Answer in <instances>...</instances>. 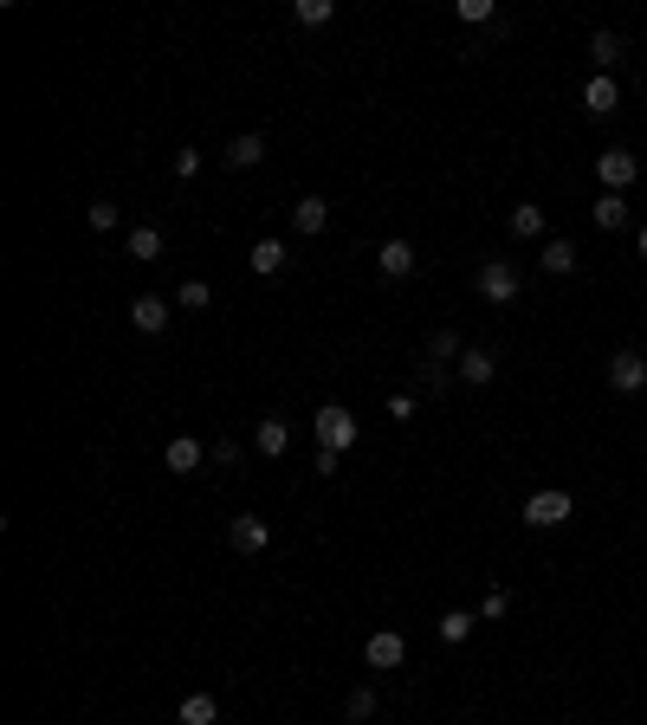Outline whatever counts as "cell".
<instances>
[{
    "mask_svg": "<svg viewBox=\"0 0 647 725\" xmlns=\"http://www.w3.org/2000/svg\"><path fill=\"white\" fill-rule=\"evenodd\" d=\"M169 318H175V311H169V298H136V305H130V324H136V331H143V337H156V331H169Z\"/></svg>",
    "mask_w": 647,
    "mask_h": 725,
    "instance_id": "cell-10",
    "label": "cell"
},
{
    "mask_svg": "<svg viewBox=\"0 0 647 725\" xmlns=\"http://www.w3.org/2000/svg\"><path fill=\"white\" fill-rule=\"evenodd\" d=\"M201 460H214V454L195 441V434H175V441L162 447V467H169V473H201Z\"/></svg>",
    "mask_w": 647,
    "mask_h": 725,
    "instance_id": "cell-8",
    "label": "cell"
},
{
    "mask_svg": "<svg viewBox=\"0 0 647 725\" xmlns=\"http://www.w3.org/2000/svg\"><path fill=\"white\" fill-rule=\"evenodd\" d=\"M208 454L220 460V467H233V460H240V441H214V447H208Z\"/></svg>",
    "mask_w": 647,
    "mask_h": 725,
    "instance_id": "cell-33",
    "label": "cell"
},
{
    "mask_svg": "<svg viewBox=\"0 0 647 725\" xmlns=\"http://www.w3.org/2000/svg\"><path fill=\"white\" fill-rule=\"evenodd\" d=\"M635 253H641V259H647V227H641V234H635Z\"/></svg>",
    "mask_w": 647,
    "mask_h": 725,
    "instance_id": "cell-35",
    "label": "cell"
},
{
    "mask_svg": "<svg viewBox=\"0 0 647 725\" xmlns=\"http://www.w3.org/2000/svg\"><path fill=\"white\" fill-rule=\"evenodd\" d=\"M492 376H499V357H492V350H473V344H466V357H460V382H473V389H486Z\"/></svg>",
    "mask_w": 647,
    "mask_h": 725,
    "instance_id": "cell-15",
    "label": "cell"
},
{
    "mask_svg": "<svg viewBox=\"0 0 647 725\" xmlns=\"http://www.w3.org/2000/svg\"><path fill=\"white\" fill-rule=\"evenodd\" d=\"M91 227L110 234V227H117V201H91Z\"/></svg>",
    "mask_w": 647,
    "mask_h": 725,
    "instance_id": "cell-31",
    "label": "cell"
},
{
    "mask_svg": "<svg viewBox=\"0 0 647 725\" xmlns=\"http://www.w3.org/2000/svg\"><path fill=\"white\" fill-rule=\"evenodd\" d=\"M505 609H512V596H505V590H486V603H479V622H499Z\"/></svg>",
    "mask_w": 647,
    "mask_h": 725,
    "instance_id": "cell-29",
    "label": "cell"
},
{
    "mask_svg": "<svg viewBox=\"0 0 647 725\" xmlns=\"http://www.w3.org/2000/svg\"><path fill=\"white\" fill-rule=\"evenodd\" d=\"M130 259H143V266H149V259H162V227H130Z\"/></svg>",
    "mask_w": 647,
    "mask_h": 725,
    "instance_id": "cell-23",
    "label": "cell"
},
{
    "mask_svg": "<svg viewBox=\"0 0 647 725\" xmlns=\"http://www.w3.org/2000/svg\"><path fill=\"white\" fill-rule=\"evenodd\" d=\"M376 272L382 279H408V272H415V246L408 240H382L376 246Z\"/></svg>",
    "mask_w": 647,
    "mask_h": 725,
    "instance_id": "cell-11",
    "label": "cell"
},
{
    "mask_svg": "<svg viewBox=\"0 0 647 725\" xmlns=\"http://www.w3.org/2000/svg\"><path fill=\"white\" fill-rule=\"evenodd\" d=\"M609 389L615 395L647 389V357H641V350H615V357H609Z\"/></svg>",
    "mask_w": 647,
    "mask_h": 725,
    "instance_id": "cell-6",
    "label": "cell"
},
{
    "mask_svg": "<svg viewBox=\"0 0 647 725\" xmlns=\"http://www.w3.org/2000/svg\"><path fill=\"white\" fill-rule=\"evenodd\" d=\"M175 305H182V311H208L214 305V285L208 279H188L182 292H175Z\"/></svg>",
    "mask_w": 647,
    "mask_h": 725,
    "instance_id": "cell-27",
    "label": "cell"
},
{
    "mask_svg": "<svg viewBox=\"0 0 647 725\" xmlns=\"http://www.w3.org/2000/svg\"><path fill=\"white\" fill-rule=\"evenodd\" d=\"M175 725H220V700L214 693H188V700L175 706Z\"/></svg>",
    "mask_w": 647,
    "mask_h": 725,
    "instance_id": "cell-14",
    "label": "cell"
},
{
    "mask_svg": "<svg viewBox=\"0 0 647 725\" xmlns=\"http://www.w3.org/2000/svg\"><path fill=\"white\" fill-rule=\"evenodd\" d=\"M538 266L550 272V279H563V272H576V246L570 240H544L538 246Z\"/></svg>",
    "mask_w": 647,
    "mask_h": 725,
    "instance_id": "cell-18",
    "label": "cell"
},
{
    "mask_svg": "<svg viewBox=\"0 0 647 725\" xmlns=\"http://www.w3.org/2000/svg\"><path fill=\"white\" fill-rule=\"evenodd\" d=\"M311 434H318V447H330V454H350V447H356V434H363V428H356V415H350V408L324 402L318 415H311Z\"/></svg>",
    "mask_w": 647,
    "mask_h": 725,
    "instance_id": "cell-1",
    "label": "cell"
},
{
    "mask_svg": "<svg viewBox=\"0 0 647 725\" xmlns=\"http://www.w3.org/2000/svg\"><path fill=\"white\" fill-rule=\"evenodd\" d=\"M635 175H641V162L628 156V149H602V156H596V182H602V195H622Z\"/></svg>",
    "mask_w": 647,
    "mask_h": 725,
    "instance_id": "cell-5",
    "label": "cell"
},
{
    "mask_svg": "<svg viewBox=\"0 0 647 725\" xmlns=\"http://www.w3.org/2000/svg\"><path fill=\"white\" fill-rule=\"evenodd\" d=\"M583 111H589V117H609V111H622V85H615L609 72H596V78L583 85Z\"/></svg>",
    "mask_w": 647,
    "mask_h": 725,
    "instance_id": "cell-9",
    "label": "cell"
},
{
    "mask_svg": "<svg viewBox=\"0 0 647 725\" xmlns=\"http://www.w3.org/2000/svg\"><path fill=\"white\" fill-rule=\"evenodd\" d=\"M428 357H434V363H460V357H466L460 331H434V337H428Z\"/></svg>",
    "mask_w": 647,
    "mask_h": 725,
    "instance_id": "cell-26",
    "label": "cell"
},
{
    "mask_svg": "<svg viewBox=\"0 0 647 725\" xmlns=\"http://www.w3.org/2000/svg\"><path fill=\"white\" fill-rule=\"evenodd\" d=\"M589 221H596L602 234H615V227H628V201H622V195H596V208H589Z\"/></svg>",
    "mask_w": 647,
    "mask_h": 725,
    "instance_id": "cell-20",
    "label": "cell"
},
{
    "mask_svg": "<svg viewBox=\"0 0 647 725\" xmlns=\"http://www.w3.org/2000/svg\"><path fill=\"white\" fill-rule=\"evenodd\" d=\"M292 227H298V234H324V227H330V201L324 195H298Z\"/></svg>",
    "mask_w": 647,
    "mask_h": 725,
    "instance_id": "cell-13",
    "label": "cell"
},
{
    "mask_svg": "<svg viewBox=\"0 0 647 725\" xmlns=\"http://www.w3.org/2000/svg\"><path fill=\"white\" fill-rule=\"evenodd\" d=\"M389 415H395V421H415V395L395 389V395H389Z\"/></svg>",
    "mask_w": 647,
    "mask_h": 725,
    "instance_id": "cell-32",
    "label": "cell"
},
{
    "mask_svg": "<svg viewBox=\"0 0 647 725\" xmlns=\"http://www.w3.org/2000/svg\"><path fill=\"white\" fill-rule=\"evenodd\" d=\"M473 285H479V298H486V305H512L525 279H518V266H512V259H486V266L473 272Z\"/></svg>",
    "mask_w": 647,
    "mask_h": 725,
    "instance_id": "cell-3",
    "label": "cell"
},
{
    "mask_svg": "<svg viewBox=\"0 0 647 725\" xmlns=\"http://www.w3.org/2000/svg\"><path fill=\"white\" fill-rule=\"evenodd\" d=\"M169 169H175V182H195V175H201V149H175Z\"/></svg>",
    "mask_w": 647,
    "mask_h": 725,
    "instance_id": "cell-28",
    "label": "cell"
},
{
    "mask_svg": "<svg viewBox=\"0 0 647 725\" xmlns=\"http://www.w3.org/2000/svg\"><path fill=\"white\" fill-rule=\"evenodd\" d=\"M227 544H233V551H246V557H259L272 544V525H266V518H253V512H240L227 525Z\"/></svg>",
    "mask_w": 647,
    "mask_h": 725,
    "instance_id": "cell-7",
    "label": "cell"
},
{
    "mask_svg": "<svg viewBox=\"0 0 647 725\" xmlns=\"http://www.w3.org/2000/svg\"><path fill=\"white\" fill-rule=\"evenodd\" d=\"M622 33H609V26H602V33H589V59L602 65V72H615V65H622Z\"/></svg>",
    "mask_w": 647,
    "mask_h": 725,
    "instance_id": "cell-19",
    "label": "cell"
},
{
    "mask_svg": "<svg viewBox=\"0 0 647 725\" xmlns=\"http://www.w3.org/2000/svg\"><path fill=\"white\" fill-rule=\"evenodd\" d=\"M570 512H576V499L563 486H544V492H531V499H525V525L531 531H557Z\"/></svg>",
    "mask_w": 647,
    "mask_h": 725,
    "instance_id": "cell-2",
    "label": "cell"
},
{
    "mask_svg": "<svg viewBox=\"0 0 647 725\" xmlns=\"http://www.w3.org/2000/svg\"><path fill=\"white\" fill-rule=\"evenodd\" d=\"M363 661L376 667V674H395V667L408 661V635L402 628H376V635L363 641Z\"/></svg>",
    "mask_w": 647,
    "mask_h": 725,
    "instance_id": "cell-4",
    "label": "cell"
},
{
    "mask_svg": "<svg viewBox=\"0 0 647 725\" xmlns=\"http://www.w3.org/2000/svg\"><path fill=\"white\" fill-rule=\"evenodd\" d=\"M473 622H479V615H466V609H447V615H440V622H434V635L447 641V648H460V641L473 635Z\"/></svg>",
    "mask_w": 647,
    "mask_h": 725,
    "instance_id": "cell-21",
    "label": "cell"
},
{
    "mask_svg": "<svg viewBox=\"0 0 647 725\" xmlns=\"http://www.w3.org/2000/svg\"><path fill=\"white\" fill-rule=\"evenodd\" d=\"M343 719H350V725L376 719V687H350V700H343Z\"/></svg>",
    "mask_w": 647,
    "mask_h": 725,
    "instance_id": "cell-25",
    "label": "cell"
},
{
    "mask_svg": "<svg viewBox=\"0 0 647 725\" xmlns=\"http://www.w3.org/2000/svg\"><path fill=\"white\" fill-rule=\"evenodd\" d=\"M253 162H266V136H259V130L233 136V143H227V169H253Z\"/></svg>",
    "mask_w": 647,
    "mask_h": 725,
    "instance_id": "cell-17",
    "label": "cell"
},
{
    "mask_svg": "<svg viewBox=\"0 0 647 725\" xmlns=\"http://www.w3.org/2000/svg\"><path fill=\"white\" fill-rule=\"evenodd\" d=\"M246 266L259 272V279H272V272H285V240H253V253H246Z\"/></svg>",
    "mask_w": 647,
    "mask_h": 725,
    "instance_id": "cell-16",
    "label": "cell"
},
{
    "mask_svg": "<svg viewBox=\"0 0 647 725\" xmlns=\"http://www.w3.org/2000/svg\"><path fill=\"white\" fill-rule=\"evenodd\" d=\"M253 447H259L266 460H279L285 447H292V421H285V415H266V421L253 428Z\"/></svg>",
    "mask_w": 647,
    "mask_h": 725,
    "instance_id": "cell-12",
    "label": "cell"
},
{
    "mask_svg": "<svg viewBox=\"0 0 647 725\" xmlns=\"http://www.w3.org/2000/svg\"><path fill=\"white\" fill-rule=\"evenodd\" d=\"M460 20L466 26H486L492 20V0H460Z\"/></svg>",
    "mask_w": 647,
    "mask_h": 725,
    "instance_id": "cell-30",
    "label": "cell"
},
{
    "mask_svg": "<svg viewBox=\"0 0 647 725\" xmlns=\"http://www.w3.org/2000/svg\"><path fill=\"white\" fill-rule=\"evenodd\" d=\"M311 467H318V473H324V480H330V473H337V467H343V454H330V447H318V460H311Z\"/></svg>",
    "mask_w": 647,
    "mask_h": 725,
    "instance_id": "cell-34",
    "label": "cell"
},
{
    "mask_svg": "<svg viewBox=\"0 0 647 725\" xmlns=\"http://www.w3.org/2000/svg\"><path fill=\"white\" fill-rule=\"evenodd\" d=\"M512 234L518 240H544V208H538V201H518V208H512Z\"/></svg>",
    "mask_w": 647,
    "mask_h": 725,
    "instance_id": "cell-22",
    "label": "cell"
},
{
    "mask_svg": "<svg viewBox=\"0 0 647 725\" xmlns=\"http://www.w3.org/2000/svg\"><path fill=\"white\" fill-rule=\"evenodd\" d=\"M337 20V0H298L292 7V26H330Z\"/></svg>",
    "mask_w": 647,
    "mask_h": 725,
    "instance_id": "cell-24",
    "label": "cell"
}]
</instances>
